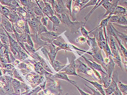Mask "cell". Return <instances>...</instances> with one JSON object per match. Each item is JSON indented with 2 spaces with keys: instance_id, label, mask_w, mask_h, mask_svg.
Listing matches in <instances>:
<instances>
[{
  "instance_id": "1",
  "label": "cell",
  "mask_w": 127,
  "mask_h": 95,
  "mask_svg": "<svg viewBox=\"0 0 127 95\" xmlns=\"http://www.w3.org/2000/svg\"><path fill=\"white\" fill-rule=\"evenodd\" d=\"M55 14L60 22L66 25L69 29H70L72 34L74 33H79V29L84 24V23L82 21L72 22L70 20L68 15L64 14H59L56 12H55Z\"/></svg>"
},
{
  "instance_id": "2",
  "label": "cell",
  "mask_w": 127,
  "mask_h": 95,
  "mask_svg": "<svg viewBox=\"0 0 127 95\" xmlns=\"http://www.w3.org/2000/svg\"><path fill=\"white\" fill-rule=\"evenodd\" d=\"M112 36H110V41L109 43L110 44V51L112 54V59L114 63H117L118 65L120 67L122 71L123 68L122 65V60L120 55L119 53V51L117 47V44L116 43L115 40L113 38Z\"/></svg>"
},
{
  "instance_id": "3",
  "label": "cell",
  "mask_w": 127,
  "mask_h": 95,
  "mask_svg": "<svg viewBox=\"0 0 127 95\" xmlns=\"http://www.w3.org/2000/svg\"><path fill=\"white\" fill-rule=\"evenodd\" d=\"M90 52L92 53V55L91 56L93 57L95 61L97 62L99 65H101V66L104 68L106 72V64L104 62V59L102 55L101 49L98 47V45L92 48Z\"/></svg>"
},
{
  "instance_id": "4",
  "label": "cell",
  "mask_w": 127,
  "mask_h": 95,
  "mask_svg": "<svg viewBox=\"0 0 127 95\" xmlns=\"http://www.w3.org/2000/svg\"><path fill=\"white\" fill-rule=\"evenodd\" d=\"M76 57L75 55L72 56V60L69 65L61 70L59 72H62L66 75H70L78 77L79 75L77 74L76 71V64L75 63V60Z\"/></svg>"
},
{
  "instance_id": "5",
  "label": "cell",
  "mask_w": 127,
  "mask_h": 95,
  "mask_svg": "<svg viewBox=\"0 0 127 95\" xmlns=\"http://www.w3.org/2000/svg\"><path fill=\"white\" fill-rule=\"evenodd\" d=\"M77 60L79 63L78 64H76V70L77 72L78 73H81L86 74L91 77L94 81L92 77L93 71L92 70L89 68L88 66L85 65L79 59H77Z\"/></svg>"
},
{
  "instance_id": "6",
  "label": "cell",
  "mask_w": 127,
  "mask_h": 95,
  "mask_svg": "<svg viewBox=\"0 0 127 95\" xmlns=\"http://www.w3.org/2000/svg\"><path fill=\"white\" fill-rule=\"evenodd\" d=\"M118 81V73L116 71H114L113 77L112 76V81L110 84L108 88L105 89L104 90L106 95H110L113 93L116 86L117 85V83Z\"/></svg>"
},
{
  "instance_id": "7",
  "label": "cell",
  "mask_w": 127,
  "mask_h": 95,
  "mask_svg": "<svg viewBox=\"0 0 127 95\" xmlns=\"http://www.w3.org/2000/svg\"><path fill=\"white\" fill-rule=\"evenodd\" d=\"M77 53L79 56H81L82 58H83V59L84 60L85 63H87V65L88 66L89 68H91V69H95V70H97L98 71H101V72L102 73L104 74H105V75L107 74L106 73V72H104V71L102 70L101 65L98 64L96 62H94V61H93V60H92L90 59H87V58H86L85 56H84L81 55H80V54L78 53V52H77Z\"/></svg>"
},
{
  "instance_id": "8",
  "label": "cell",
  "mask_w": 127,
  "mask_h": 95,
  "mask_svg": "<svg viewBox=\"0 0 127 95\" xmlns=\"http://www.w3.org/2000/svg\"><path fill=\"white\" fill-rule=\"evenodd\" d=\"M54 8L55 12L59 14H69L68 11L65 7L63 1L54 0Z\"/></svg>"
},
{
  "instance_id": "9",
  "label": "cell",
  "mask_w": 127,
  "mask_h": 95,
  "mask_svg": "<svg viewBox=\"0 0 127 95\" xmlns=\"http://www.w3.org/2000/svg\"><path fill=\"white\" fill-rule=\"evenodd\" d=\"M52 43L55 45H57V46H58V47L62 49H63L64 50L70 51L75 53L73 52L72 49L70 48L68 44L65 42L63 38L61 36L58 37L57 38L53 41Z\"/></svg>"
},
{
  "instance_id": "10",
  "label": "cell",
  "mask_w": 127,
  "mask_h": 95,
  "mask_svg": "<svg viewBox=\"0 0 127 95\" xmlns=\"http://www.w3.org/2000/svg\"><path fill=\"white\" fill-rule=\"evenodd\" d=\"M103 30L102 28L101 27H99L89 33L93 34L94 37L95 38L96 42L98 43L106 40L103 37Z\"/></svg>"
},
{
  "instance_id": "11",
  "label": "cell",
  "mask_w": 127,
  "mask_h": 95,
  "mask_svg": "<svg viewBox=\"0 0 127 95\" xmlns=\"http://www.w3.org/2000/svg\"><path fill=\"white\" fill-rule=\"evenodd\" d=\"M48 45L49 46L50 52H48L47 51L46 52L51 61V63H52L55 60V58L58 52L62 49L59 47H57L56 49H55V47L53 44H50Z\"/></svg>"
},
{
  "instance_id": "12",
  "label": "cell",
  "mask_w": 127,
  "mask_h": 95,
  "mask_svg": "<svg viewBox=\"0 0 127 95\" xmlns=\"http://www.w3.org/2000/svg\"><path fill=\"white\" fill-rule=\"evenodd\" d=\"M109 62L106 64V73L108 74V77L110 78H112V74L115 66V63L113 61L112 57L111 56H109Z\"/></svg>"
},
{
  "instance_id": "13",
  "label": "cell",
  "mask_w": 127,
  "mask_h": 95,
  "mask_svg": "<svg viewBox=\"0 0 127 95\" xmlns=\"http://www.w3.org/2000/svg\"><path fill=\"white\" fill-rule=\"evenodd\" d=\"M60 34L54 32L47 31L43 33V35L44 36V39L49 43H52Z\"/></svg>"
},
{
  "instance_id": "14",
  "label": "cell",
  "mask_w": 127,
  "mask_h": 95,
  "mask_svg": "<svg viewBox=\"0 0 127 95\" xmlns=\"http://www.w3.org/2000/svg\"><path fill=\"white\" fill-rule=\"evenodd\" d=\"M5 16L3 15H1V25L2 26L4 27L5 30L8 32H13V28H12V26L11 23L6 18Z\"/></svg>"
},
{
  "instance_id": "15",
  "label": "cell",
  "mask_w": 127,
  "mask_h": 95,
  "mask_svg": "<svg viewBox=\"0 0 127 95\" xmlns=\"http://www.w3.org/2000/svg\"><path fill=\"white\" fill-rule=\"evenodd\" d=\"M119 1V0H112L111 7L108 10H106V12L103 16V17L107 16L108 15V16H111L113 15Z\"/></svg>"
},
{
  "instance_id": "16",
  "label": "cell",
  "mask_w": 127,
  "mask_h": 95,
  "mask_svg": "<svg viewBox=\"0 0 127 95\" xmlns=\"http://www.w3.org/2000/svg\"><path fill=\"white\" fill-rule=\"evenodd\" d=\"M78 77L81 78L82 79H84L85 80L88 82L90 83V84H91L93 85V86L97 89V90L98 92H99L102 95H105L104 90L102 88V86L101 85V84H99V83H98L96 81H89L88 80H87V79H85V78H84L81 77V76H79Z\"/></svg>"
},
{
  "instance_id": "17",
  "label": "cell",
  "mask_w": 127,
  "mask_h": 95,
  "mask_svg": "<svg viewBox=\"0 0 127 95\" xmlns=\"http://www.w3.org/2000/svg\"><path fill=\"white\" fill-rule=\"evenodd\" d=\"M52 77L54 78L62 79V80L67 81L69 83L72 85H73L74 84H76V82H75L74 81L69 80L68 77H67V75L64 73H62V72H59L58 73L52 76Z\"/></svg>"
},
{
  "instance_id": "18",
  "label": "cell",
  "mask_w": 127,
  "mask_h": 95,
  "mask_svg": "<svg viewBox=\"0 0 127 95\" xmlns=\"http://www.w3.org/2000/svg\"><path fill=\"white\" fill-rule=\"evenodd\" d=\"M127 9L120 6H117L116 8L113 15L119 16H127Z\"/></svg>"
},
{
  "instance_id": "19",
  "label": "cell",
  "mask_w": 127,
  "mask_h": 95,
  "mask_svg": "<svg viewBox=\"0 0 127 95\" xmlns=\"http://www.w3.org/2000/svg\"><path fill=\"white\" fill-rule=\"evenodd\" d=\"M112 81V78H110L108 77V74L101 76V80H99L100 84H103V87L105 89L107 88L110 85Z\"/></svg>"
},
{
  "instance_id": "20",
  "label": "cell",
  "mask_w": 127,
  "mask_h": 95,
  "mask_svg": "<svg viewBox=\"0 0 127 95\" xmlns=\"http://www.w3.org/2000/svg\"><path fill=\"white\" fill-rule=\"evenodd\" d=\"M112 28L115 32V33L116 34L117 37H119L121 39L123 43H125V44L126 45V46H127V34L125 33H122L119 32L113 26L112 24Z\"/></svg>"
},
{
  "instance_id": "21",
  "label": "cell",
  "mask_w": 127,
  "mask_h": 95,
  "mask_svg": "<svg viewBox=\"0 0 127 95\" xmlns=\"http://www.w3.org/2000/svg\"><path fill=\"white\" fill-rule=\"evenodd\" d=\"M104 1H105V0H97V3H96V4L95 5V6L94 7V8H93L92 10H91V11L89 12V13L87 15V16L84 19L85 20V22L84 23V26H85V24H86V23H87V21L88 20L89 18V17H90L91 15L93 13V12L96 10V9H97V8L98 7H99L101 6V5H102V3L104 2Z\"/></svg>"
},
{
  "instance_id": "22",
  "label": "cell",
  "mask_w": 127,
  "mask_h": 95,
  "mask_svg": "<svg viewBox=\"0 0 127 95\" xmlns=\"http://www.w3.org/2000/svg\"><path fill=\"white\" fill-rule=\"evenodd\" d=\"M50 20L53 23V31H56V29L57 27H59L60 24V22L59 20L56 17V16L54 15L53 16H50L48 17Z\"/></svg>"
},
{
  "instance_id": "23",
  "label": "cell",
  "mask_w": 127,
  "mask_h": 95,
  "mask_svg": "<svg viewBox=\"0 0 127 95\" xmlns=\"http://www.w3.org/2000/svg\"><path fill=\"white\" fill-rule=\"evenodd\" d=\"M0 2L3 5L10 6L12 7H18L19 6L18 3L14 0H0Z\"/></svg>"
},
{
  "instance_id": "24",
  "label": "cell",
  "mask_w": 127,
  "mask_h": 95,
  "mask_svg": "<svg viewBox=\"0 0 127 95\" xmlns=\"http://www.w3.org/2000/svg\"><path fill=\"white\" fill-rule=\"evenodd\" d=\"M52 65L53 67H54V69L56 72L61 70V69H63L66 65H64V64L60 63L58 61H55V60H54L53 63H52Z\"/></svg>"
},
{
  "instance_id": "25",
  "label": "cell",
  "mask_w": 127,
  "mask_h": 95,
  "mask_svg": "<svg viewBox=\"0 0 127 95\" xmlns=\"http://www.w3.org/2000/svg\"><path fill=\"white\" fill-rule=\"evenodd\" d=\"M111 16H108L107 18H106L105 19L102 20L101 21L100 24H99L98 26H97V27H95V29L92 30H91V31H90V32H89V33H90V32H92V31H93L95 30V29H97L98 27H101L102 29L103 27H106L107 26V25H108V23H109V20L110 19Z\"/></svg>"
},
{
  "instance_id": "26",
  "label": "cell",
  "mask_w": 127,
  "mask_h": 95,
  "mask_svg": "<svg viewBox=\"0 0 127 95\" xmlns=\"http://www.w3.org/2000/svg\"><path fill=\"white\" fill-rule=\"evenodd\" d=\"M102 49H103L104 52L105 53L106 58H108L109 56H112V54L111 53L110 48L109 47V45H108V42H106L105 43Z\"/></svg>"
},
{
  "instance_id": "27",
  "label": "cell",
  "mask_w": 127,
  "mask_h": 95,
  "mask_svg": "<svg viewBox=\"0 0 127 95\" xmlns=\"http://www.w3.org/2000/svg\"><path fill=\"white\" fill-rule=\"evenodd\" d=\"M80 9V8L78 6H73L72 11V13H71V15L70 16L73 22H75V21L76 20V16H75V14L78 11H79Z\"/></svg>"
},
{
  "instance_id": "28",
  "label": "cell",
  "mask_w": 127,
  "mask_h": 95,
  "mask_svg": "<svg viewBox=\"0 0 127 95\" xmlns=\"http://www.w3.org/2000/svg\"><path fill=\"white\" fill-rule=\"evenodd\" d=\"M119 82V84H118V88L120 90L121 92L124 93L125 94H127V85H125L122 84L121 82Z\"/></svg>"
},
{
  "instance_id": "29",
  "label": "cell",
  "mask_w": 127,
  "mask_h": 95,
  "mask_svg": "<svg viewBox=\"0 0 127 95\" xmlns=\"http://www.w3.org/2000/svg\"><path fill=\"white\" fill-rule=\"evenodd\" d=\"M84 26H85L83 25L81 27V33H82L83 36L86 38L87 41L89 40L90 37L89 36V32L85 29Z\"/></svg>"
},
{
  "instance_id": "30",
  "label": "cell",
  "mask_w": 127,
  "mask_h": 95,
  "mask_svg": "<svg viewBox=\"0 0 127 95\" xmlns=\"http://www.w3.org/2000/svg\"><path fill=\"white\" fill-rule=\"evenodd\" d=\"M97 0H91L89 1L87 3H86L85 5L80 9L79 11H80L81 10H83L87 7L92 6L93 5H95L97 3Z\"/></svg>"
},
{
  "instance_id": "31",
  "label": "cell",
  "mask_w": 127,
  "mask_h": 95,
  "mask_svg": "<svg viewBox=\"0 0 127 95\" xmlns=\"http://www.w3.org/2000/svg\"><path fill=\"white\" fill-rule=\"evenodd\" d=\"M73 0H66L65 1V3L64 4L65 7L66 9L68 10L69 12V15L71 16L72 13V9H71V4Z\"/></svg>"
},
{
  "instance_id": "32",
  "label": "cell",
  "mask_w": 127,
  "mask_h": 95,
  "mask_svg": "<svg viewBox=\"0 0 127 95\" xmlns=\"http://www.w3.org/2000/svg\"><path fill=\"white\" fill-rule=\"evenodd\" d=\"M39 59H40V60L41 64L42 65V66H43V67L45 69L48 71L49 73H52V71L51 70L50 68H49V67L47 65V63L45 62L44 60L41 57H39Z\"/></svg>"
},
{
  "instance_id": "33",
  "label": "cell",
  "mask_w": 127,
  "mask_h": 95,
  "mask_svg": "<svg viewBox=\"0 0 127 95\" xmlns=\"http://www.w3.org/2000/svg\"><path fill=\"white\" fill-rule=\"evenodd\" d=\"M44 4L45 5V7L49 12L51 16H53L54 15V11L52 8L50 6V4L49 3L46 2H44Z\"/></svg>"
},
{
  "instance_id": "34",
  "label": "cell",
  "mask_w": 127,
  "mask_h": 95,
  "mask_svg": "<svg viewBox=\"0 0 127 95\" xmlns=\"http://www.w3.org/2000/svg\"><path fill=\"white\" fill-rule=\"evenodd\" d=\"M68 45L69 47L71 49H74V50H77V51H80L82 52H85V53H87V54L90 55L91 56L92 55V53L91 52L85 51H83V50L79 49L77 48L76 47H75V46H74L73 45L70 44H68Z\"/></svg>"
},
{
  "instance_id": "35",
  "label": "cell",
  "mask_w": 127,
  "mask_h": 95,
  "mask_svg": "<svg viewBox=\"0 0 127 95\" xmlns=\"http://www.w3.org/2000/svg\"><path fill=\"white\" fill-rule=\"evenodd\" d=\"M117 23L119 24L127 26V21L125 16H120Z\"/></svg>"
},
{
  "instance_id": "36",
  "label": "cell",
  "mask_w": 127,
  "mask_h": 95,
  "mask_svg": "<svg viewBox=\"0 0 127 95\" xmlns=\"http://www.w3.org/2000/svg\"><path fill=\"white\" fill-rule=\"evenodd\" d=\"M120 16H118L116 15H113V16H111L109 20V23H113L117 22L118 20L120 18Z\"/></svg>"
},
{
  "instance_id": "37",
  "label": "cell",
  "mask_w": 127,
  "mask_h": 95,
  "mask_svg": "<svg viewBox=\"0 0 127 95\" xmlns=\"http://www.w3.org/2000/svg\"><path fill=\"white\" fill-rule=\"evenodd\" d=\"M34 13L37 15L43 16V17H44L42 10L39 7L36 6L34 7Z\"/></svg>"
},
{
  "instance_id": "38",
  "label": "cell",
  "mask_w": 127,
  "mask_h": 95,
  "mask_svg": "<svg viewBox=\"0 0 127 95\" xmlns=\"http://www.w3.org/2000/svg\"><path fill=\"white\" fill-rule=\"evenodd\" d=\"M89 1V0H73V1H74L78 5H80L82 8Z\"/></svg>"
},
{
  "instance_id": "39",
  "label": "cell",
  "mask_w": 127,
  "mask_h": 95,
  "mask_svg": "<svg viewBox=\"0 0 127 95\" xmlns=\"http://www.w3.org/2000/svg\"><path fill=\"white\" fill-rule=\"evenodd\" d=\"M76 41L77 43H78L80 44H82L84 43H86L87 40L85 37H80L77 38Z\"/></svg>"
},
{
  "instance_id": "40",
  "label": "cell",
  "mask_w": 127,
  "mask_h": 95,
  "mask_svg": "<svg viewBox=\"0 0 127 95\" xmlns=\"http://www.w3.org/2000/svg\"><path fill=\"white\" fill-rule=\"evenodd\" d=\"M85 85L87 86V87L89 88L91 90L92 92L93 93V94L92 95H103L99 92L98 91V90H95L93 88H91V87H90L89 86L87 85L86 84H85Z\"/></svg>"
},
{
  "instance_id": "41",
  "label": "cell",
  "mask_w": 127,
  "mask_h": 95,
  "mask_svg": "<svg viewBox=\"0 0 127 95\" xmlns=\"http://www.w3.org/2000/svg\"><path fill=\"white\" fill-rule=\"evenodd\" d=\"M74 86H75L76 88H77V90H78V91H79V92H80V94H81V95H89V94H88V93H87L85 92H84V91H83L82 90L80 89V88L78 86H77V85H76V84H74L73 85Z\"/></svg>"
},
{
  "instance_id": "42",
  "label": "cell",
  "mask_w": 127,
  "mask_h": 95,
  "mask_svg": "<svg viewBox=\"0 0 127 95\" xmlns=\"http://www.w3.org/2000/svg\"><path fill=\"white\" fill-rule=\"evenodd\" d=\"M113 93L115 95H122V92H121L120 90L118 88L117 85L116 86V88L114 91Z\"/></svg>"
},
{
  "instance_id": "43",
  "label": "cell",
  "mask_w": 127,
  "mask_h": 95,
  "mask_svg": "<svg viewBox=\"0 0 127 95\" xmlns=\"http://www.w3.org/2000/svg\"><path fill=\"white\" fill-rule=\"evenodd\" d=\"M27 43H28V44L31 47H33V44L32 42V40H31L29 35H27Z\"/></svg>"
},
{
  "instance_id": "44",
  "label": "cell",
  "mask_w": 127,
  "mask_h": 95,
  "mask_svg": "<svg viewBox=\"0 0 127 95\" xmlns=\"http://www.w3.org/2000/svg\"><path fill=\"white\" fill-rule=\"evenodd\" d=\"M27 36L26 35L23 34V35H21L20 36V40L21 41L26 42L27 41Z\"/></svg>"
},
{
  "instance_id": "45",
  "label": "cell",
  "mask_w": 127,
  "mask_h": 95,
  "mask_svg": "<svg viewBox=\"0 0 127 95\" xmlns=\"http://www.w3.org/2000/svg\"><path fill=\"white\" fill-rule=\"evenodd\" d=\"M48 17H43L41 19V22L42 24L44 26L47 25V20L48 19Z\"/></svg>"
},
{
  "instance_id": "46",
  "label": "cell",
  "mask_w": 127,
  "mask_h": 95,
  "mask_svg": "<svg viewBox=\"0 0 127 95\" xmlns=\"http://www.w3.org/2000/svg\"><path fill=\"white\" fill-rule=\"evenodd\" d=\"M24 31L26 33L30 34L29 30V27H28V24L27 23H26L24 27Z\"/></svg>"
},
{
  "instance_id": "47",
  "label": "cell",
  "mask_w": 127,
  "mask_h": 95,
  "mask_svg": "<svg viewBox=\"0 0 127 95\" xmlns=\"http://www.w3.org/2000/svg\"><path fill=\"white\" fill-rule=\"evenodd\" d=\"M1 72L0 70V76H1Z\"/></svg>"
},
{
  "instance_id": "48",
  "label": "cell",
  "mask_w": 127,
  "mask_h": 95,
  "mask_svg": "<svg viewBox=\"0 0 127 95\" xmlns=\"http://www.w3.org/2000/svg\"><path fill=\"white\" fill-rule=\"evenodd\" d=\"M114 95V93H112V94H111V95Z\"/></svg>"
},
{
  "instance_id": "49",
  "label": "cell",
  "mask_w": 127,
  "mask_h": 95,
  "mask_svg": "<svg viewBox=\"0 0 127 95\" xmlns=\"http://www.w3.org/2000/svg\"><path fill=\"white\" fill-rule=\"evenodd\" d=\"M0 38H1L0 36V43H1V41H0Z\"/></svg>"
},
{
  "instance_id": "50",
  "label": "cell",
  "mask_w": 127,
  "mask_h": 95,
  "mask_svg": "<svg viewBox=\"0 0 127 95\" xmlns=\"http://www.w3.org/2000/svg\"><path fill=\"white\" fill-rule=\"evenodd\" d=\"M68 95V93H66V94H65V95Z\"/></svg>"
},
{
  "instance_id": "51",
  "label": "cell",
  "mask_w": 127,
  "mask_h": 95,
  "mask_svg": "<svg viewBox=\"0 0 127 95\" xmlns=\"http://www.w3.org/2000/svg\"><path fill=\"white\" fill-rule=\"evenodd\" d=\"M1 25H0V27H1Z\"/></svg>"
},
{
  "instance_id": "52",
  "label": "cell",
  "mask_w": 127,
  "mask_h": 95,
  "mask_svg": "<svg viewBox=\"0 0 127 95\" xmlns=\"http://www.w3.org/2000/svg\"></svg>"
}]
</instances>
